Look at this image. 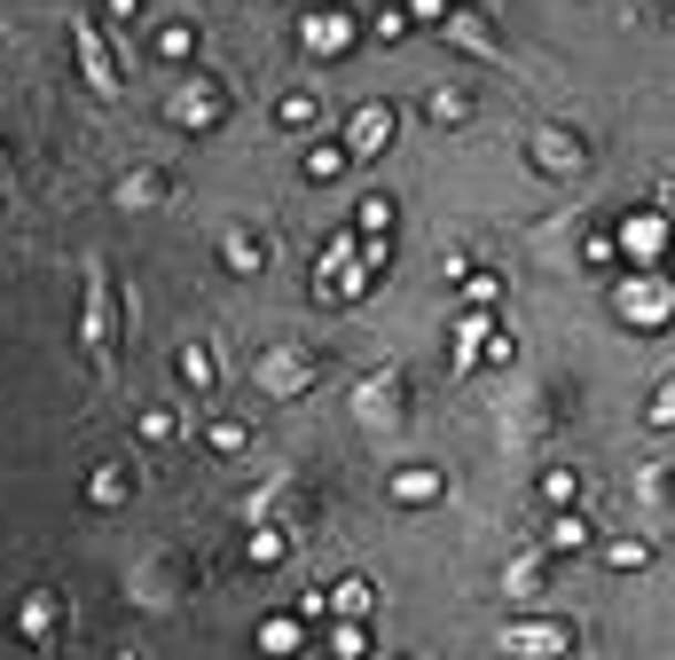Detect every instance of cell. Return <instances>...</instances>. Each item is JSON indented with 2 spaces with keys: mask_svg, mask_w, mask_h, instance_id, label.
I'll return each mask as SVG.
<instances>
[{
  "mask_svg": "<svg viewBox=\"0 0 675 660\" xmlns=\"http://www.w3.org/2000/svg\"><path fill=\"white\" fill-rule=\"evenodd\" d=\"M534 165H550V174H573V165H581V142H565V134H534Z\"/></svg>",
  "mask_w": 675,
  "mask_h": 660,
  "instance_id": "obj_26",
  "label": "cell"
},
{
  "mask_svg": "<svg viewBox=\"0 0 675 660\" xmlns=\"http://www.w3.org/2000/svg\"><path fill=\"white\" fill-rule=\"evenodd\" d=\"M330 606L346 613V621H370V613H377V590H370V574H346V582L330 590Z\"/></svg>",
  "mask_w": 675,
  "mask_h": 660,
  "instance_id": "obj_23",
  "label": "cell"
},
{
  "mask_svg": "<svg viewBox=\"0 0 675 660\" xmlns=\"http://www.w3.org/2000/svg\"><path fill=\"white\" fill-rule=\"evenodd\" d=\"M589 543V519H558V535H550V550H581Z\"/></svg>",
  "mask_w": 675,
  "mask_h": 660,
  "instance_id": "obj_31",
  "label": "cell"
},
{
  "mask_svg": "<svg viewBox=\"0 0 675 660\" xmlns=\"http://www.w3.org/2000/svg\"><path fill=\"white\" fill-rule=\"evenodd\" d=\"M542 582H550V550H519L511 574H502V590H511V598H534Z\"/></svg>",
  "mask_w": 675,
  "mask_h": 660,
  "instance_id": "obj_19",
  "label": "cell"
},
{
  "mask_svg": "<svg viewBox=\"0 0 675 660\" xmlns=\"http://www.w3.org/2000/svg\"><path fill=\"white\" fill-rule=\"evenodd\" d=\"M118 660H142V652H134V644H126V652H118Z\"/></svg>",
  "mask_w": 675,
  "mask_h": 660,
  "instance_id": "obj_35",
  "label": "cell"
},
{
  "mask_svg": "<svg viewBox=\"0 0 675 660\" xmlns=\"http://www.w3.org/2000/svg\"><path fill=\"white\" fill-rule=\"evenodd\" d=\"M393 126H401V111H393V103H362V111H346L338 142H346V157H354V165H370V157H385Z\"/></svg>",
  "mask_w": 675,
  "mask_h": 660,
  "instance_id": "obj_8",
  "label": "cell"
},
{
  "mask_svg": "<svg viewBox=\"0 0 675 660\" xmlns=\"http://www.w3.org/2000/svg\"><path fill=\"white\" fill-rule=\"evenodd\" d=\"M0 165H9V149H0Z\"/></svg>",
  "mask_w": 675,
  "mask_h": 660,
  "instance_id": "obj_36",
  "label": "cell"
},
{
  "mask_svg": "<svg viewBox=\"0 0 675 660\" xmlns=\"http://www.w3.org/2000/svg\"><path fill=\"white\" fill-rule=\"evenodd\" d=\"M165 197H174V174H165V165H134V174L111 182V205L118 213H142V205H165Z\"/></svg>",
  "mask_w": 675,
  "mask_h": 660,
  "instance_id": "obj_11",
  "label": "cell"
},
{
  "mask_svg": "<svg viewBox=\"0 0 675 660\" xmlns=\"http://www.w3.org/2000/svg\"><path fill=\"white\" fill-rule=\"evenodd\" d=\"M71 55H79V79H87V87H95L103 103H118V95H126V71H118V55H111L103 24H95L87 9L71 17Z\"/></svg>",
  "mask_w": 675,
  "mask_h": 660,
  "instance_id": "obj_4",
  "label": "cell"
},
{
  "mask_svg": "<svg viewBox=\"0 0 675 660\" xmlns=\"http://www.w3.org/2000/svg\"><path fill=\"white\" fill-rule=\"evenodd\" d=\"M299 644H307V621H299V613H268V621H260V652H268V660H283V652H299Z\"/></svg>",
  "mask_w": 675,
  "mask_h": 660,
  "instance_id": "obj_22",
  "label": "cell"
},
{
  "mask_svg": "<svg viewBox=\"0 0 675 660\" xmlns=\"http://www.w3.org/2000/svg\"><path fill=\"white\" fill-rule=\"evenodd\" d=\"M346 165H354V157H346V142H314V149H307V182H338Z\"/></svg>",
  "mask_w": 675,
  "mask_h": 660,
  "instance_id": "obj_27",
  "label": "cell"
},
{
  "mask_svg": "<svg viewBox=\"0 0 675 660\" xmlns=\"http://www.w3.org/2000/svg\"><path fill=\"white\" fill-rule=\"evenodd\" d=\"M103 9H111V17L126 24V17H142V0H103Z\"/></svg>",
  "mask_w": 675,
  "mask_h": 660,
  "instance_id": "obj_34",
  "label": "cell"
},
{
  "mask_svg": "<svg viewBox=\"0 0 675 660\" xmlns=\"http://www.w3.org/2000/svg\"><path fill=\"white\" fill-rule=\"evenodd\" d=\"M228 111H236L228 79H220V71H205V63H197V71L181 79L174 95H165V126H181V134H212V126H220Z\"/></svg>",
  "mask_w": 675,
  "mask_h": 660,
  "instance_id": "obj_3",
  "label": "cell"
},
{
  "mask_svg": "<svg viewBox=\"0 0 675 660\" xmlns=\"http://www.w3.org/2000/svg\"><path fill=\"white\" fill-rule=\"evenodd\" d=\"M189 590H197V558H189V550H174V558L157 550V558H142V574H134V606H149V613H157V606H181Z\"/></svg>",
  "mask_w": 675,
  "mask_h": 660,
  "instance_id": "obj_5",
  "label": "cell"
},
{
  "mask_svg": "<svg viewBox=\"0 0 675 660\" xmlns=\"http://www.w3.org/2000/svg\"><path fill=\"white\" fill-rule=\"evenodd\" d=\"M181 385H189V393H212V385H220V362H212V347H205V339H189V347H181Z\"/></svg>",
  "mask_w": 675,
  "mask_h": 660,
  "instance_id": "obj_24",
  "label": "cell"
},
{
  "mask_svg": "<svg viewBox=\"0 0 675 660\" xmlns=\"http://www.w3.org/2000/svg\"><path fill=\"white\" fill-rule=\"evenodd\" d=\"M134 433H142L149 448H174V441H181V409H174V401H149L142 417H134Z\"/></svg>",
  "mask_w": 675,
  "mask_h": 660,
  "instance_id": "obj_17",
  "label": "cell"
},
{
  "mask_svg": "<svg viewBox=\"0 0 675 660\" xmlns=\"http://www.w3.org/2000/svg\"><path fill=\"white\" fill-rule=\"evenodd\" d=\"M63 629H71V598L63 590H24L17 598V644H32V652H55L63 644Z\"/></svg>",
  "mask_w": 675,
  "mask_h": 660,
  "instance_id": "obj_6",
  "label": "cell"
},
{
  "mask_svg": "<svg viewBox=\"0 0 675 660\" xmlns=\"http://www.w3.org/2000/svg\"><path fill=\"white\" fill-rule=\"evenodd\" d=\"M621 314H629V322H667V314H675V283H660V276H636V283L621 291Z\"/></svg>",
  "mask_w": 675,
  "mask_h": 660,
  "instance_id": "obj_13",
  "label": "cell"
},
{
  "mask_svg": "<svg viewBox=\"0 0 675 660\" xmlns=\"http://www.w3.org/2000/svg\"><path fill=\"white\" fill-rule=\"evenodd\" d=\"M118 283L103 260H87V299H79V354H87V370L111 385L118 378V339H126V314H118Z\"/></svg>",
  "mask_w": 675,
  "mask_h": 660,
  "instance_id": "obj_1",
  "label": "cell"
},
{
  "mask_svg": "<svg viewBox=\"0 0 675 660\" xmlns=\"http://www.w3.org/2000/svg\"><path fill=\"white\" fill-rule=\"evenodd\" d=\"M330 660H370V621H338L330 629Z\"/></svg>",
  "mask_w": 675,
  "mask_h": 660,
  "instance_id": "obj_28",
  "label": "cell"
},
{
  "mask_svg": "<svg viewBox=\"0 0 675 660\" xmlns=\"http://www.w3.org/2000/svg\"><path fill=\"white\" fill-rule=\"evenodd\" d=\"M652 425H675V385H660V393H652Z\"/></svg>",
  "mask_w": 675,
  "mask_h": 660,
  "instance_id": "obj_33",
  "label": "cell"
},
{
  "mask_svg": "<svg viewBox=\"0 0 675 660\" xmlns=\"http://www.w3.org/2000/svg\"><path fill=\"white\" fill-rule=\"evenodd\" d=\"M440 472L433 464H408V472H393V504H440Z\"/></svg>",
  "mask_w": 675,
  "mask_h": 660,
  "instance_id": "obj_18",
  "label": "cell"
},
{
  "mask_svg": "<svg viewBox=\"0 0 675 660\" xmlns=\"http://www.w3.org/2000/svg\"><path fill=\"white\" fill-rule=\"evenodd\" d=\"M322 378H330V354L322 347H268L260 362H251V385H260L268 401H307Z\"/></svg>",
  "mask_w": 675,
  "mask_h": 660,
  "instance_id": "obj_2",
  "label": "cell"
},
{
  "mask_svg": "<svg viewBox=\"0 0 675 660\" xmlns=\"http://www.w3.org/2000/svg\"><path fill=\"white\" fill-rule=\"evenodd\" d=\"M314 118H322L314 87H291V95H276V126H283V134H314Z\"/></svg>",
  "mask_w": 675,
  "mask_h": 660,
  "instance_id": "obj_20",
  "label": "cell"
},
{
  "mask_svg": "<svg viewBox=\"0 0 675 660\" xmlns=\"http://www.w3.org/2000/svg\"><path fill=\"white\" fill-rule=\"evenodd\" d=\"M401 401H408V370H401V362H385V370L354 378V417H362L370 433H385V425L401 417Z\"/></svg>",
  "mask_w": 675,
  "mask_h": 660,
  "instance_id": "obj_7",
  "label": "cell"
},
{
  "mask_svg": "<svg viewBox=\"0 0 675 660\" xmlns=\"http://www.w3.org/2000/svg\"><path fill=\"white\" fill-rule=\"evenodd\" d=\"M565 644H573L565 621H511L502 629V652H519V660H558Z\"/></svg>",
  "mask_w": 675,
  "mask_h": 660,
  "instance_id": "obj_10",
  "label": "cell"
},
{
  "mask_svg": "<svg viewBox=\"0 0 675 660\" xmlns=\"http://www.w3.org/2000/svg\"><path fill=\"white\" fill-rule=\"evenodd\" d=\"M354 32H362V24H354V9H307V17H299V48H307L314 63L346 55V48H354Z\"/></svg>",
  "mask_w": 675,
  "mask_h": 660,
  "instance_id": "obj_9",
  "label": "cell"
},
{
  "mask_svg": "<svg viewBox=\"0 0 675 660\" xmlns=\"http://www.w3.org/2000/svg\"><path fill=\"white\" fill-rule=\"evenodd\" d=\"M291 558V527H251V543H243V566L251 574H268V566H283Z\"/></svg>",
  "mask_w": 675,
  "mask_h": 660,
  "instance_id": "obj_16",
  "label": "cell"
},
{
  "mask_svg": "<svg viewBox=\"0 0 675 660\" xmlns=\"http://www.w3.org/2000/svg\"><path fill=\"white\" fill-rule=\"evenodd\" d=\"M464 299H471V307H495V299H502V276H464Z\"/></svg>",
  "mask_w": 675,
  "mask_h": 660,
  "instance_id": "obj_30",
  "label": "cell"
},
{
  "mask_svg": "<svg viewBox=\"0 0 675 660\" xmlns=\"http://www.w3.org/2000/svg\"><path fill=\"white\" fill-rule=\"evenodd\" d=\"M205 448H212L220 464H236V456L251 448V425H243V417H205Z\"/></svg>",
  "mask_w": 675,
  "mask_h": 660,
  "instance_id": "obj_21",
  "label": "cell"
},
{
  "mask_svg": "<svg viewBox=\"0 0 675 660\" xmlns=\"http://www.w3.org/2000/svg\"><path fill=\"white\" fill-rule=\"evenodd\" d=\"M220 260H228V276H268V228L228 220V236H220Z\"/></svg>",
  "mask_w": 675,
  "mask_h": 660,
  "instance_id": "obj_12",
  "label": "cell"
},
{
  "mask_svg": "<svg viewBox=\"0 0 675 660\" xmlns=\"http://www.w3.org/2000/svg\"><path fill=\"white\" fill-rule=\"evenodd\" d=\"M126 495H134V464H126V456H103V464L87 472V504H95V512H118Z\"/></svg>",
  "mask_w": 675,
  "mask_h": 660,
  "instance_id": "obj_14",
  "label": "cell"
},
{
  "mask_svg": "<svg viewBox=\"0 0 675 660\" xmlns=\"http://www.w3.org/2000/svg\"><path fill=\"white\" fill-rule=\"evenodd\" d=\"M149 55H157V63H189V71H197V24H189V17L157 24V32H149Z\"/></svg>",
  "mask_w": 675,
  "mask_h": 660,
  "instance_id": "obj_15",
  "label": "cell"
},
{
  "mask_svg": "<svg viewBox=\"0 0 675 660\" xmlns=\"http://www.w3.org/2000/svg\"><path fill=\"white\" fill-rule=\"evenodd\" d=\"M354 228H362V236H393V197H377V189H370V197L354 205Z\"/></svg>",
  "mask_w": 675,
  "mask_h": 660,
  "instance_id": "obj_29",
  "label": "cell"
},
{
  "mask_svg": "<svg viewBox=\"0 0 675 660\" xmlns=\"http://www.w3.org/2000/svg\"><path fill=\"white\" fill-rule=\"evenodd\" d=\"M425 118H433V126H464V118H471V95H464V87H433V95H425Z\"/></svg>",
  "mask_w": 675,
  "mask_h": 660,
  "instance_id": "obj_25",
  "label": "cell"
},
{
  "mask_svg": "<svg viewBox=\"0 0 675 660\" xmlns=\"http://www.w3.org/2000/svg\"><path fill=\"white\" fill-rule=\"evenodd\" d=\"M408 17H425V24H448V0H401Z\"/></svg>",
  "mask_w": 675,
  "mask_h": 660,
  "instance_id": "obj_32",
  "label": "cell"
}]
</instances>
